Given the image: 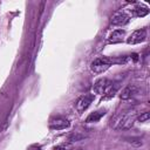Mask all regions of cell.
Segmentation results:
<instances>
[{"label": "cell", "mask_w": 150, "mask_h": 150, "mask_svg": "<svg viewBox=\"0 0 150 150\" xmlns=\"http://www.w3.org/2000/svg\"><path fill=\"white\" fill-rule=\"evenodd\" d=\"M136 114L135 111H124L114 117L111 120V127L116 130H125L130 129L136 120Z\"/></svg>", "instance_id": "6da1fadb"}, {"label": "cell", "mask_w": 150, "mask_h": 150, "mask_svg": "<svg viewBox=\"0 0 150 150\" xmlns=\"http://www.w3.org/2000/svg\"><path fill=\"white\" fill-rule=\"evenodd\" d=\"M93 89H94V93H96V94H98V95L109 94V96L114 95V93L116 91V88L112 89V83H111L108 79H105V77L97 80V81L95 82Z\"/></svg>", "instance_id": "7a4b0ae2"}, {"label": "cell", "mask_w": 150, "mask_h": 150, "mask_svg": "<svg viewBox=\"0 0 150 150\" xmlns=\"http://www.w3.org/2000/svg\"><path fill=\"white\" fill-rule=\"evenodd\" d=\"M111 63H112V60L109 57H97L90 62V69L91 71L100 74V73L105 71L111 66Z\"/></svg>", "instance_id": "3957f363"}, {"label": "cell", "mask_w": 150, "mask_h": 150, "mask_svg": "<svg viewBox=\"0 0 150 150\" xmlns=\"http://www.w3.org/2000/svg\"><path fill=\"white\" fill-rule=\"evenodd\" d=\"M94 101V95L93 94H86V95H82L80 96L76 102H75V109L77 110V112H83L86 109L89 108V105L93 103Z\"/></svg>", "instance_id": "277c9868"}, {"label": "cell", "mask_w": 150, "mask_h": 150, "mask_svg": "<svg viewBox=\"0 0 150 150\" xmlns=\"http://www.w3.org/2000/svg\"><path fill=\"white\" fill-rule=\"evenodd\" d=\"M129 21H130V15L124 11L116 12L111 18V25L114 26H125Z\"/></svg>", "instance_id": "5b68a950"}, {"label": "cell", "mask_w": 150, "mask_h": 150, "mask_svg": "<svg viewBox=\"0 0 150 150\" xmlns=\"http://www.w3.org/2000/svg\"><path fill=\"white\" fill-rule=\"evenodd\" d=\"M69 125H70V122L67 118L61 117V116L55 117V118L50 120V122H49V128L53 130H62V129L68 128Z\"/></svg>", "instance_id": "8992f818"}, {"label": "cell", "mask_w": 150, "mask_h": 150, "mask_svg": "<svg viewBox=\"0 0 150 150\" xmlns=\"http://www.w3.org/2000/svg\"><path fill=\"white\" fill-rule=\"evenodd\" d=\"M146 38V30L145 29H137L135 32L131 33V35L128 38L127 42L129 45H136V43H141L145 40Z\"/></svg>", "instance_id": "52a82bcc"}, {"label": "cell", "mask_w": 150, "mask_h": 150, "mask_svg": "<svg viewBox=\"0 0 150 150\" xmlns=\"http://www.w3.org/2000/svg\"><path fill=\"white\" fill-rule=\"evenodd\" d=\"M137 91H138V88L135 84H128L127 87L123 88L120 97L122 100H128V98H131L132 96H135L137 94Z\"/></svg>", "instance_id": "ba28073f"}, {"label": "cell", "mask_w": 150, "mask_h": 150, "mask_svg": "<svg viewBox=\"0 0 150 150\" xmlns=\"http://www.w3.org/2000/svg\"><path fill=\"white\" fill-rule=\"evenodd\" d=\"M125 36V30L124 29H116L114 30L109 39H108V42L109 43H117V42H121L123 40V38Z\"/></svg>", "instance_id": "9c48e42d"}, {"label": "cell", "mask_w": 150, "mask_h": 150, "mask_svg": "<svg viewBox=\"0 0 150 150\" xmlns=\"http://www.w3.org/2000/svg\"><path fill=\"white\" fill-rule=\"evenodd\" d=\"M104 115H105V109L96 110V111L90 112V114L88 115V117L86 118V122H87V123H95V122H98Z\"/></svg>", "instance_id": "30bf717a"}, {"label": "cell", "mask_w": 150, "mask_h": 150, "mask_svg": "<svg viewBox=\"0 0 150 150\" xmlns=\"http://www.w3.org/2000/svg\"><path fill=\"white\" fill-rule=\"evenodd\" d=\"M149 13V9L148 7L145 6H141V5H136L132 9H131V15H135V16H144Z\"/></svg>", "instance_id": "8fae6325"}, {"label": "cell", "mask_w": 150, "mask_h": 150, "mask_svg": "<svg viewBox=\"0 0 150 150\" xmlns=\"http://www.w3.org/2000/svg\"><path fill=\"white\" fill-rule=\"evenodd\" d=\"M83 138H86V135H83V134H81L79 131H74V132H71V134L68 135V142H70V143L82 141Z\"/></svg>", "instance_id": "7c38bea8"}, {"label": "cell", "mask_w": 150, "mask_h": 150, "mask_svg": "<svg viewBox=\"0 0 150 150\" xmlns=\"http://www.w3.org/2000/svg\"><path fill=\"white\" fill-rule=\"evenodd\" d=\"M54 150H74V145L70 142H64L54 146Z\"/></svg>", "instance_id": "4fadbf2b"}, {"label": "cell", "mask_w": 150, "mask_h": 150, "mask_svg": "<svg viewBox=\"0 0 150 150\" xmlns=\"http://www.w3.org/2000/svg\"><path fill=\"white\" fill-rule=\"evenodd\" d=\"M139 122H148V120H149V112L148 111H145V112H143V114H141L138 117H136Z\"/></svg>", "instance_id": "5bb4252c"}, {"label": "cell", "mask_w": 150, "mask_h": 150, "mask_svg": "<svg viewBox=\"0 0 150 150\" xmlns=\"http://www.w3.org/2000/svg\"><path fill=\"white\" fill-rule=\"evenodd\" d=\"M29 150H42V149H41V146H40V145H36V144H35V145L29 146Z\"/></svg>", "instance_id": "9a60e30c"}]
</instances>
